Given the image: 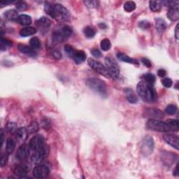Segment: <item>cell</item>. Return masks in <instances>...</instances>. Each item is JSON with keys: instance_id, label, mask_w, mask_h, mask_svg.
<instances>
[{"instance_id": "1", "label": "cell", "mask_w": 179, "mask_h": 179, "mask_svg": "<svg viewBox=\"0 0 179 179\" xmlns=\"http://www.w3.org/2000/svg\"><path fill=\"white\" fill-rule=\"evenodd\" d=\"M44 9L51 18L58 22L68 21L70 18V13L65 7L60 4H50L46 2L44 6Z\"/></svg>"}, {"instance_id": "2", "label": "cell", "mask_w": 179, "mask_h": 179, "mask_svg": "<svg viewBox=\"0 0 179 179\" xmlns=\"http://www.w3.org/2000/svg\"><path fill=\"white\" fill-rule=\"evenodd\" d=\"M137 93L145 102L152 103L157 99V93L152 85L145 81H141L137 86Z\"/></svg>"}, {"instance_id": "3", "label": "cell", "mask_w": 179, "mask_h": 179, "mask_svg": "<svg viewBox=\"0 0 179 179\" xmlns=\"http://www.w3.org/2000/svg\"><path fill=\"white\" fill-rule=\"evenodd\" d=\"M86 85L92 90L96 92L97 93L99 94L102 96L105 97L106 95L107 88H106L105 82L103 81L102 80L91 78L86 80Z\"/></svg>"}, {"instance_id": "4", "label": "cell", "mask_w": 179, "mask_h": 179, "mask_svg": "<svg viewBox=\"0 0 179 179\" xmlns=\"http://www.w3.org/2000/svg\"><path fill=\"white\" fill-rule=\"evenodd\" d=\"M147 128L154 131L160 132H167L170 131L166 122H163L158 119H150L147 122Z\"/></svg>"}, {"instance_id": "5", "label": "cell", "mask_w": 179, "mask_h": 179, "mask_svg": "<svg viewBox=\"0 0 179 179\" xmlns=\"http://www.w3.org/2000/svg\"><path fill=\"white\" fill-rule=\"evenodd\" d=\"M105 67L107 69L110 77L113 79H118L120 74V69L115 60L110 57L105 59Z\"/></svg>"}, {"instance_id": "6", "label": "cell", "mask_w": 179, "mask_h": 179, "mask_svg": "<svg viewBox=\"0 0 179 179\" xmlns=\"http://www.w3.org/2000/svg\"><path fill=\"white\" fill-rule=\"evenodd\" d=\"M154 148V142L153 139L150 136H146L143 138V139L141 141V152L144 156H149L152 154Z\"/></svg>"}, {"instance_id": "7", "label": "cell", "mask_w": 179, "mask_h": 179, "mask_svg": "<svg viewBox=\"0 0 179 179\" xmlns=\"http://www.w3.org/2000/svg\"><path fill=\"white\" fill-rule=\"evenodd\" d=\"M88 65H90V67L95 71H97V73H99V74L102 75V76L105 77L111 78L107 69H106L105 66H104L102 63H100L99 62H98L94 59H89Z\"/></svg>"}, {"instance_id": "8", "label": "cell", "mask_w": 179, "mask_h": 179, "mask_svg": "<svg viewBox=\"0 0 179 179\" xmlns=\"http://www.w3.org/2000/svg\"><path fill=\"white\" fill-rule=\"evenodd\" d=\"M47 146L46 144L45 138L42 135H36L31 138L30 142V148L33 151H39Z\"/></svg>"}, {"instance_id": "9", "label": "cell", "mask_w": 179, "mask_h": 179, "mask_svg": "<svg viewBox=\"0 0 179 179\" xmlns=\"http://www.w3.org/2000/svg\"><path fill=\"white\" fill-rule=\"evenodd\" d=\"M48 154V147L46 146L45 148H44L39 151H36L34 153L31 155V160L32 162L34 164H39L43 162V160L47 157Z\"/></svg>"}, {"instance_id": "10", "label": "cell", "mask_w": 179, "mask_h": 179, "mask_svg": "<svg viewBox=\"0 0 179 179\" xmlns=\"http://www.w3.org/2000/svg\"><path fill=\"white\" fill-rule=\"evenodd\" d=\"M49 172H50V170L47 166L39 165L34 169L33 175L36 178H45L48 177Z\"/></svg>"}, {"instance_id": "11", "label": "cell", "mask_w": 179, "mask_h": 179, "mask_svg": "<svg viewBox=\"0 0 179 179\" xmlns=\"http://www.w3.org/2000/svg\"><path fill=\"white\" fill-rule=\"evenodd\" d=\"M30 146L27 144H22L18 148L16 152V157L19 160H24L27 159L30 155Z\"/></svg>"}, {"instance_id": "12", "label": "cell", "mask_w": 179, "mask_h": 179, "mask_svg": "<svg viewBox=\"0 0 179 179\" xmlns=\"http://www.w3.org/2000/svg\"><path fill=\"white\" fill-rule=\"evenodd\" d=\"M30 170V167L27 164H17L14 167L13 172L20 178H25L27 172Z\"/></svg>"}, {"instance_id": "13", "label": "cell", "mask_w": 179, "mask_h": 179, "mask_svg": "<svg viewBox=\"0 0 179 179\" xmlns=\"http://www.w3.org/2000/svg\"><path fill=\"white\" fill-rule=\"evenodd\" d=\"M163 138L167 143L174 147L177 150H178L179 138L177 136L173 134H164L163 136Z\"/></svg>"}, {"instance_id": "14", "label": "cell", "mask_w": 179, "mask_h": 179, "mask_svg": "<svg viewBox=\"0 0 179 179\" xmlns=\"http://www.w3.org/2000/svg\"><path fill=\"white\" fill-rule=\"evenodd\" d=\"M144 113L146 116L151 118V119H160L164 116L162 112L156 109H148Z\"/></svg>"}, {"instance_id": "15", "label": "cell", "mask_w": 179, "mask_h": 179, "mask_svg": "<svg viewBox=\"0 0 179 179\" xmlns=\"http://www.w3.org/2000/svg\"><path fill=\"white\" fill-rule=\"evenodd\" d=\"M18 49L21 53L25 55H27L28 56L35 57L37 55L36 52L34 51V49L33 48L24 44H19L18 46Z\"/></svg>"}, {"instance_id": "16", "label": "cell", "mask_w": 179, "mask_h": 179, "mask_svg": "<svg viewBox=\"0 0 179 179\" xmlns=\"http://www.w3.org/2000/svg\"><path fill=\"white\" fill-rule=\"evenodd\" d=\"M52 39H53V41L55 44H60V43L64 42L65 40L67 39L66 38L65 36L64 35V34L62 33V31L60 29V30L55 31L53 33Z\"/></svg>"}, {"instance_id": "17", "label": "cell", "mask_w": 179, "mask_h": 179, "mask_svg": "<svg viewBox=\"0 0 179 179\" xmlns=\"http://www.w3.org/2000/svg\"><path fill=\"white\" fill-rule=\"evenodd\" d=\"M162 160L163 161L164 164H165L167 166H170L174 162L175 157H174V155L171 152H162Z\"/></svg>"}, {"instance_id": "18", "label": "cell", "mask_w": 179, "mask_h": 179, "mask_svg": "<svg viewBox=\"0 0 179 179\" xmlns=\"http://www.w3.org/2000/svg\"><path fill=\"white\" fill-rule=\"evenodd\" d=\"M72 58L74 59V62L76 64H81L83 62L85 61L86 59V54L83 51H76Z\"/></svg>"}, {"instance_id": "19", "label": "cell", "mask_w": 179, "mask_h": 179, "mask_svg": "<svg viewBox=\"0 0 179 179\" xmlns=\"http://www.w3.org/2000/svg\"><path fill=\"white\" fill-rule=\"evenodd\" d=\"M17 139L19 141H24L28 137V129L25 128H21L17 129L16 132Z\"/></svg>"}, {"instance_id": "20", "label": "cell", "mask_w": 179, "mask_h": 179, "mask_svg": "<svg viewBox=\"0 0 179 179\" xmlns=\"http://www.w3.org/2000/svg\"><path fill=\"white\" fill-rule=\"evenodd\" d=\"M125 97L127 98V99H128L129 102H130L132 104H135L137 102L138 97L134 93V92L132 90V89L130 88L125 89Z\"/></svg>"}, {"instance_id": "21", "label": "cell", "mask_w": 179, "mask_h": 179, "mask_svg": "<svg viewBox=\"0 0 179 179\" xmlns=\"http://www.w3.org/2000/svg\"><path fill=\"white\" fill-rule=\"evenodd\" d=\"M36 24L41 30H48L51 27V21L46 17H42L36 21Z\"/></svg>"}, {"instance_id": "22", "label": "cell", "mask_w": 179, "mask_h": 179, "mask_svg": "<svg viewBox=\"0 0 179 179\" xmlns=\"http://www.w3.org/2000/svg\"><path fill=\"white\" fill-rule=\"evenodd\" d=\"M4 15L5 18L10 21H18V19L19 18L18 12L13 9L7 11Z\"/></svg>"}, {"instance_id": "23", "label": "cell", "mask_w": 179, "mask_h": 179, "mask_svg": "<svg viewBox=\"0 0 179 179\" xmlns=\"http://www.w3.org/2000/svg\"><path fill=\"white\" fill-rule=\"evenodd\" d=\"M118 58L119 59L120 61H123L126 63H130V64H138L137 60H136L133 58H131L129 56H127L126 54L123 53H118L117 54Z\"/></svg>"}, {"instance_id": "24", "label": "cell", "mask_w": 179, "mask_h": 179, "mask_svg": "<svg viewBox=\"0 0 179 179\" xmlns=\"http://www.w3.org/2000/svg\"><path fill=\"white\" fill-rule=\"evenodd\" d=\"M167 17L172 21H177L179 18V9L178 8H169L167 13Z\"/></svg>"}, {"instance_id": "25", "label": "cell", "mask_w": 179, "mask_h": 179, "mask_svg": "<svg viewBox=\"0 0 179 179\" xmlns=\"http://www.w3.org/2000/svg\"><path fill=\"white\" fill-rule=\"evenodd\" d=\"M36 32V28L33 27H26L22 28V30L20 31V34L21 36L26 37V36H30L31 35H33Z\"/></svg>"}, {"instance_id": "26", "label": "cell", "mask_w": 179, "mask_h": 179, "mask_svg": "<svg viewBox=\"0 0 179 179\" xmlns=\"http://www.w3.org/2000/svg\"><path fill=\"white\" fill-rule=\"evenodd\" d=\"M155 27L159 33H162L167 28V23L162 18H157L155 20Z\"/></svg>"}, {"instance_id": "27", "label": "cell", "mask_w": 179, "mask_h": 179, "mask_svg": "<svg viewBox=\"0 0 179 179\" xmlns=\"http://www.w3.org/2000/svg\"><path fill=\"white\" fill-rule=\"evenodd\" d=\"M18 22L22 25H30L31 23V18L30 16L26 15V14H22V15L19 16Z\"/></svg>"}, {"instance_id": "28", "label": "cell", "mask_w": 179, "mask_h": 179, "mask_svg": "<svg viewBox=\"0 0 179 179\" xmlns=\"http://www.w3.org/2000/svg\"><path fill=\"white\" fill-rule=\"evenodd\" d=\"M12 44L13 43L10 40L3 38L2 36L1 37V39H0V48H1L2 51H4L7 48H10L11 46H12Z\"/></svg>"}, {"instance_id": "29", "label": "cell", "mask_w": 179, "mask_h": 179, "mask_svg": "<svg viewBox=\"0 0 179 179\" xmlns=\"http://www.w3.org/2000/svg\"><path fill=\"white\" fill-rule=\"evenodd\" d=\"M167 125H168L170 130L178 131L179 129V121L178 120L174 119H169L166 121Z\"/></svg>"}, {"instance_id": "30", "label": "cell", "mask_w": 179, "mask_h": 179, "mask_svg": "<svg viewBox=\"0 0 179 179\" xmlns=\"http://www.w3.org/2000/svg\"><path fill=\"white\" fill-rule=\"evenodd\" d=\"M16 148V142L13 138H8L7 141V152L9 155L14 151Z\"/></svg>"}, {"instance_id": "31", "label": "cell", "mask_w": 179, "mask_h": 179, "mask_svg": "<svg viewBox=\"0 0 179 179\" xmlns=\"http://www.w3.org/2000/svg\"><path fill=\"white\" fill-rule=\"evenodd\" d=\"M150 9L153 12H159L161 10V4L160 2L157 1H150L149 2Z\"/></svg>"}, {"instance_id": "32", "label": "cell", "mask_w": 179, "mask_h": 179, "mask_svg": "<svg viewBox=\"0 0 179 179\" xmlns=\"http://www.w3.org/2000/svg\"><path fill=\"white\" fill-rule=\"evenodd\" d=\"M124 9L127 12H132L136 9V3L132 1L126 2L124 4Z\"/></svg>"}, {"instance_id": "33", "label": "cell", "mask_w": 179, "mask_h": 179, "mask_svg": "<svg viewBox=\"0 0 179 179\" xmlns=\"http://www.w3.org/2000/svg\"><path fill=\"white\" fill-rule=\"evenodd\" d=\"M83 32H84L85 36L88 37V38H92L96 34V31L94 30V28L90 27V26H87V27L84 28Z\"/></svg>"}, {"instance_id": "34", "label": "cell", "mask_w": 179, "mask_h": 179, "mask_svg": "<svg viewBox=\"0 0 179 179\" xmlns=\"http://www.w3.org/2000/svg\"><path fill=\"white\" fill-rule=\"evenodd\" d=\"M111 42L108 39H104L101 41L100 47L104 51H107L111 48Z\"/></svg>"}, {"instance_id": "35", "label": "cell", "mask_w": 179, "mask_h": 179, "mask_svg": "<svg viewBox=\"0 0 179 179\" xmlns=\"http://www.w3.org/2000/svg\"><path fill=\"white\" fill-rule=\"evenodd\" d=\"M30 44L31 45V47L34 49H38L41 47V41L37 37H33L30 39Z\"/></svg>"}, {"instance_id": "36", "label": "cell", "mask_w": 179, "mask_h": 179, "mask_svg": "<svg viewBox=\"0 0 179 179\" xmlns=\"http://www.w3.org/2000/svg\"><path fill=\"white\" fill-rule=\"evenodd\" d=\"M143 78L145 80V82L149 83V84L152 85L155 81V76H154L153 74H146L145 75H143Z\"/></svg>"}, {"instance_id": "37", "label": "cell", "mask_w": 179, "mask_h": 179, "mask_svg": "<svg viewBox=\"0 0 179 179\" xmlns=\"http://www.w3.org/2000/svg\"><path fill=\"white\" fill-rule=\"evenodd\" d=\"M178 110V107L175 104H169L167 106L165 109V112L169 115H174L177 113Z\"/></svg>"}, {"instance_id": "38", "label": "cell", "mask_w": 179, "mask_h": 179, "mask_svg": "<svg viewBox=\"0 0 179 179\" xmlns=\"http://www.w3.org/2000/svg\"><path fill=\"white\" fill-rule=\"evenodd\" d=\"M162 4H163L166 7H168L169 8H178L179 2L178 1H163L162 2Z\"/></svg>"}, {"instance_id": "39", "label": "cell", "mask_w": 179, "mask_h": 179, "mask_svg": "<svg viewBox=\"0 0 179 179\" xmlns=\"http://www.w3.org/2000/svg\"><path fill=\"white\" fill-rule=\"evenodd\" d=\"M39 129V125L38 123L36 122H33L30 124V125L28 128V132H30V133H34L38 131Z\"/></svg>"}, {"instance_id": "40", "label": "cell", "mask_w": 179, "mask_h": 179, "mask_svg": "<svg viewBox=\"0 0 179 179\" xmlns=\"http://www.w3.org/2000/svg\"><path fill=\"white\" fill-rule=\"evenodd\" d=\"M65 51L66 52V53L68 54L69 56H70L71 57H73L74 53H75V52H76V51H75V49L73 47H72L71 46L69 45V44L66 45L65 46Z\"/></svg>"}, {"instance_id": "41", "label": "cell", "mask_w": 179, "mask_h": 179, "mask_svg": "<svg viewBox=\"0 0 179 179\" xmlns=\"http://www.w3.org/2000/svg\"><path fill=\"white\" fill-rule=\"evenodd\" d=\"M84 4L89 8H94L99 7V2L98 1H94H94H85Z\"/></svg>"}, {"instance_id": "42", "label": "cell", "mask_w": 179, "mask_h": 179, "mask_svg": "<svg viewBox=\"0 0 179 179\" xmlns=\"http://www.w3.org/2000/svg\"><path fill=\"white\" fill-rule=\"evenodd\" d=\"M138 26L142 30H148L151 27V23L147 21H141L138 23Z\"/></svg>"}, {"instance_id": "43", "label": "cell", "mask_w": 179, "mask_h": 179, "mask_svg": "<svg viewBox=\"0 0 179 179\" xmlns=\"http://www.w3.org/2000/svg\"><path fill=\"white\" fill-rule=\"evenodd\" d=\"M162 85L166 88H170L172 87V80L170 79V78H164L162 80Z\"/></svg>"}, {"instance_id": "44", "label": "cell", "mask_w": 179, "mask_h": 179, "mask_svg": "<svg viewBox=\"0 0 179 179\" xmlns=\"http://www.w3.org/2000/svg\"><path fill=\"white\" fill-rule=\"evenodd\" d=\"M7 130L11 132V133H13L14 132H16L17 130V126L14 123H9L7 126Z\"/></svg>"}, {"instance_id": "45", "label": "cell", "mask_w": 179, "mask_h": 179, "mask_svg": "<svg viewBox=\"0 0 179 179\" xmlns=\"http://www.w3.org/2000/svg\"><path fill=\"white\" fill-rule=\"evenodd\" d=\"M16 8L19 11H23L25 10L26 8H27V4H25V2H18L16 3Z\"/></svg>"}, {"instance_id": "46", "label": "cell", "mask_w": 179, "mask_h": 179, "mask_svg": "<svg viewBox=\"0 0 179 179\" xmlns=\"http://www.w3.org/2000/svg\"><path fill=\"white\" fill-rule=\"evenodd\" d=\"M8 162V153H2L1 155V159H0V165L1 167H4Z\"/></svg>"}, {"instance_id": "47", "label": "cell", "mask_w": 179, "mask_h": 179, "mask_svg": "<svg viewBox=\"0 0 179 179\" xmlns=\"http://www.w3.org/2000/svg\"><path fill=\"white\" fill-rule=\"evenodd\" d=\"M141 62H142L143 64L146 66V67L148 68H151L152 67V64H151V62L148 59L145 58V57H143V58L141 59Z\"/></svg>"}, {"instance_id": "48", "label": "cell", "mask_w": 179, "mask_h": 179, "mask_svg": "<svg viewBox=\"0 0 179 179\" xmlns=\"http://www.w3.org/2000/svg\"><path fill=\"white\" fill-rule=\"evenodd\" d=\"M91 53L92 56H94L95 57H97V58L102 57V53H101L100 51L98 50V49H93V50H92Z\"/></svg>"}, {"instance_id": "49", "label": "cell", "mask_w": 179, "mask_h": 179, "mask_svg": "<svg viewBox=\"0 0 179 179\" xmlns=\"http://www.w3.org/2000/svg\"><path fill=\"white\" fill-rule=\"evenodd\" d=\"M41 125L43 128H44V129H48L50 128V127L51 125V123L49 122V121L48 120H44L41 122Z\"/></svg>"}, {"instance_id": "50", "label": "cell", "mask_w": 179, "mask_h": 179, "mask_svg": "<svg viewBox=\"0 0 179 179\" xmlns=\"http://www.w3.org/2000/svg\"><path fill=\"white\" fill-rule=\"evenodd\" d=\"M53 56L56 59H60L62 57V55L61 53L57 50H53Z\"/></svg>"}, {"instance_id": "51", "label": "cell", "mask_w": 179, "mask_h": 179, "mask_svg": "<svg viewBox=\"0 0 179 179\" xmlns=\"http://www.w3.org/2000/svg\"><path fill=\"white\" fill-rule=\"evenodd\" d=\"M167 74V71L164 70V69H159L158 71H157V74H158V76L161 77V78H162L164 77V76H165Z\"/></svg>"}, {"instance_id": "52", "label": "cell", "mask_w": 179, "mask_h": 179, "mask_svg": "<svg viewBox=\"0 0 179 179\" xmlns=\"http://www.w3.org/2000/svg\"><path fill=\"white\" fill-rule=\"evenodd\" d=\"M178 27H179V25L178 24L177 25V27H176V29H175V37H176V39H177V40H178V38H179Z\"/></svg>"}, {"instance_id": "53", "label": "cell", "mask_w": 179, "mask_h": 179, "mask_svg": "<svg viewBox=\"0 0 179 179\" xmlns=\"http://www.w3.org/2000/svg\"><path fill=\"white\" fill-rule=\"evenodd\" d=\"M12 3H14V2L2 1V2H0V5H1L2 7H4V6H5V5H7V4H12Z\"/></svg>"}, {"instance_id": "54", "label": "cell", "mask_w": 179, "mask_h": 179, "mask_svg": "<svg viewBox=\"0 0 179 179\" xmlns=\"http://www.w3.org/2000/svg\"><path fill=\"white\" fill-rule=\"evenodd\" d=\"M1 140H2V146L4 143V130L3 129H2L1 130Z\"/></svg>"}, {"instance_id": "55", "label": "cell", "mask_w": 179, "mask_h": 179, "mask_svg": "<svg viewBox=\"0 0 179 179\" xmlns=\"http://www.w3.org/2000/svg\"><path fill=\"white\" fill-rule=\"evenodd\" d=\"M174 174H175V175H178V167H177V169H176V171L174 172Z\"/></svg>"}]
</instances>
